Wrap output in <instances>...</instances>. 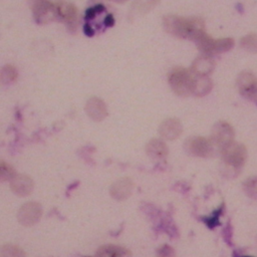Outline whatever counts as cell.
I'll use <instances>...</instances> for the list:
<instances>
[{
	"mask_svg": "<svg viewBox=\"0 0 257 257\" xmlns=\"http://www.w3.org/2000/svg\"><path fill=\"white\" fill-rule=\"evenodd\" d=\"M165 29L178 37L196 40L205 33L204 21L199 17H181L177 15H167L164 17Z\"/></svg>",
	"mask_w": 257,
	"mask_h": 257,
	"instance_id": "1",
	"label": "cell"
},
{
	"mask_svg": "<svg viewBox=\"0 0 257 257\" xmlns=\"http://www.w3.org/2000/svg\"><path fill=\"white\" fill-rule=\"evenodd\" d=\"M194 76L192 71L184 67H175L169 73V83L173 90L182 96L192 92Z\"/></svg>",
	"mask_w": 257,
	"mask_h": 257,
	"instance_id": "2",
	"label": "cell"
},
{
	"mask_svg": "<svg viewBox=\"0 0 257 257\" xmlns=\"http://www.w3.org/2000/svg\"><path fill=\"white\" fill-rule=\"evenodd\" d=\"M221 153L223 161L234 169H239L242 167L247 156L246 148L242 144L234 142L221 149Z\"/></svg>",
	"mask_w": 257,
	"mask_h": 257,
	"instance_id": "3",
	"label": "cell"
},
{
	"mask_svg": "<svg viewBox=\"0 0 257 257\" xmlns=\"http://www.w3.org/2000/svg\"><path fill=\"white\" fill-rule=\"evenodd\" d=\"M54 4L57 17L64 21L71 31H74L78 23V12L76 7L72 3L64 1L54 2Z\"/></svg>",
	"mask_w": 257,
	"mask_h": 257,
	"instance_id": "4",
	"label": "cell"
},
{
	"mask_svg": "<svg viewBox=\"0 0 257 257\" xmlns=\"http://www.w3.org/2000/svg\"><path fill=\"white\" fill-rule=\"evenodd\" d=\"M32 11L35 21L39 24H45L57 17L55 4L49 1L33 2Z\"/></svg>",
	"mask_w": 257,
	"mask_h": 257,
	"instance_id": "5",
	"label": "cell"
},
{
	"mask_svg": "<svg viewBox=\"0 0 257 257\" xmlns=\"http://www.w3.org/2000/svg\"><path fill=\"white\" fill-rule=\"evenodd\" d=\"M233 137H234L233 127L225 121H219L215 124L213 128L211 142L212 144L223 149L224 147H226L227 145L233 142Z\"/></svg>",
	"mask_w": 257,
	"mask_h": 257,
	"instance_id": "6",
	"label": "cell"
},
{
	"mask_svg": "<svg viewBox=\"0 0 257 257\" xmlns=\"http://www.w3.org/2000/svg\"><path fill=\"white\" fill-rule=\"evenodd\" d=\"M237 85L241 94L250 99L257 100V78L253 73L248 71L242 72L237 79Z\"/></svg>",
	"mask_w": 257,
	"mask_h": 257,
	"instance_id": "7",
	"label": "cell"
},
{
	"mask_svg": "<svg viewBox=\"0 0 257 257\" xmlns=\"http://www.w3.org/2000/svg\"><path fill=\"white\" fill-rule=\"evenodd\" d=\"M188 153L198 157H208L212 152V142L203 137L190 138L185 143Z\"/></svg>",
	"mask_w": 257,
	"mask_h": 257,
	"instance_id": "8",
	"label": "cell"
},
{
	"mask_svg": "<svg viewBox=\"0 0 257 257\" xmlns=\"http://www.w3.org/2000/svg\"><path fill=\"white\" fill-rule=\"evenodd\" d=\"M41 206L35 202L24 204L18 212V220L24 226H31L38 222L41 217Z\"/></svg>",
	"mask_w": 257,
	"mask_h": 257,
	"instance_id": "9",
	"label": "cell"
},
{
	"mask_svg": "<svg viewBox=\"0 0 257 257\" xmlns=\"http://www.w3.org/2000/svg\"><path fill=\"white\" fill-rule=\"evenodd\" d=\"M85 111L88 114V116L95 121L102 120L107 114L104 102L96 96H92L86 101Z\"/></svg>",
	"mask_w": 257,
	"mask_h": 257,
	"instance_id": "10",
	"label": "cell"
},
{
	"mask_svg": "<svg viewBox=\"0 0 257 257\" xmlns=\"http://www.w3.org/2000/svg\"><path fill=\"white\" fill-rule=\"evenodd\" d=\"M11 190L19 196H27L33 190V181L29 176L16 175L10 181Z\"/></svg>",
	"mask_w": 257,
	"mask_h": 257,
	"instance_id": "11",
	"label": "cell"
},
{
	"mask_svg": "<svg viewBox=\"0 0 257 257\" xmlns=\"http://www.w3.org/2000/svg\"><path fill=\"white\" fill-rule=\"evenodd\" d=\"M215 67V61L209 55H202L196 58L192 64V73L198 76H206Z\"/></svg>",
	"mask_w": 257,
	"mask_h": 257,
	"instance_id": "12",
	"label": "cell"
},
{
	"mask_svg": "<svg viewBox=\"0 0 257 257\" xmlns=\"http://www.w3.org/2000/svg\"><path fill=\"white\" fill-rule=\"evenodd\" d=\"M133 187L134 184L131 179L122 178L113 183L110 188V194L116 200H123L131 195Z\"/></svg>",
	"mask_w": 257,
	"mask_h": 257,
	"instance_id": "13",
	"label": "cell"
},
{
	"mask_svg": "<svg viewBox=\"0 0 257 257\" xmlns=\"http://www.w3.org/2000/svg\"><path fill=\"white\" fill-rule=\"evenodd\" d=\"M181 132H182V125L180 121L175 118L166 119L160 125V134L168 140H173L175 138H178Z\"/></svg>",
	"mask_w": 257,
	"mask_h": 257,
	"instance_id": "14",
	"label": "cell"
},
{
	"mask_svg": "<svg viewBox=\"0 0 257 257\" xmlns=\"http://www.w3.org/2000/svg\"><path fill=\"white\" fill-rule=\"evenodd\" d=\"M95 257H132V253L117 245H103L96 251Z\"/></svg>",
	"mask_w": 257,
	"mask_h": 257,
	"instance_id": "15",
	"label": "cell"
},
{
	"mask_svg": "<svg viewBox=\"0 0 257 257\" xmlns=\"http://www.w3.org/2000/svg\"><path fill=\"white\" fill-rule=\"evenodd\" d=\"M147 153L153 159H163L168 154V148L163 141L154 139L148 143Z\"/></svg>",
	"mask_w": 257,
	"mask_h": 257,
	"instance_id": "16",
	"label": "cell"
},
{
	"mask_svg": "<svg viewBox=\"0 0 257 257\" xmlns=\"http://www.w3.org/2000/svg\"><path fill=\"white\" fill-rule=\"evenodd\" d=\"M212 88V82L207 76H198L195 78L192 88V93L197 96H203L210 92Z\"/></svg>",
	"mask_w": 257,
	"mask_h": 257,
	"instance_id": "17",
	"label": "cell"
},
{
	"mask_svg": "<svg viewBox=\"0 0 257 257\" xmlns=\"http://www.w3.org/2000/svg\"><path fill=\"white\" fill-rule=\"evenodd\" d=\"M18 76L17 69L12 64H6L0 68V83L10 84L16 80Z\"/></svg>",
	"mask_w": 257,
	"mask_h": 257,
	"instance_id": "18",
	"label": "cell"
},
{
	"mask_svg": "<svg viewBox=\"0 0 257 257\" xmlns=\"http://www.w3.org/2000/svg\"><path fill=\"white\" fill-rule=\"evenodd\" d=\"M1 257H26L25 252L18 246L12 244L4 245L0 250Z\"/></svg>",
	"mask_w": 257,
	"mask_h": 257,
	"instance_id": "19",
	"label": "cell"
},
{
	"mask_svg": "<svg viewBox=\"0 0 257 257\" xmlns=\"http://www.w3.org/2000/svg\"><path fill=\"white\" fill-rule=\"evenodd\" d=\"M15 176V169L8 163L0 161V181H11Z\"/></svg>",
	"mask_w": 257,
	"mask_h": 257,
	"instance_id": "20",
	"label": "cell"
},
{
	"mask_svg": "<svg viewBox=\"0 0 257 257\" xmlns=\"http://www.w3.org/2000/svg\"><path fill=\"white\" fill-rule=\"evenodd\" d=\"M241 46L251 52H257V34L250 33L244 36L240 41Z\"/></svg>",
	"mask_w": 257,
	"mask_h": 257,
	"instance_id": "21",
	"label": "cell"
},
{
	"mask_svg": "<svg viewBox=\"0 0 257 257\" xmlns=\"http://www.w3.org/2000/svg\"><path fill=\"white\" fill-rule=\"evenodd\" d=\"M223 207H224V204H222L217 210H215V211L212 213V215H210V216H208V217L202 218V220L205 222V224H206L210 229H213L214 227H216L217 225H219V218H220V216L222 215Z\"/></svg>",
	"mask_w": 257,
	"mask_h": 257,
	"instance_id": "22",
	"label": "cell"
},
{
	"mask_svg": "<svg viewBox=\"0 0 257 257\" xmlns=\"http://www.w3.org/2000/svg\"><path fill=\"white\" fill-rule=\"evenodd\" d=\"M244 191L252 198H257V177L248 179L244 183Z\"/></svg>",
	"mask_w": 257,
	"mask_h": 257,
	"instance_id": "23",
	"label": "cell"
},
{
	"mask_svg": "<svg viewBox=\"0 0 257 257\" xmlns=\"http://www.w3.org/2000/svg\"><path fill=\"white\" fill-rule=\"evenodd\" d=\"M157 257H175V251L171 246L163 245L158 248Z\"/></svg>",
	"mask_w": 257,
	"mask_h": 257,
	"instance_id": "24",
	"label": "cell"
},
{
	"mask_svg": "<svg viewBox=\"0 0 257 257\" xmlns=\"http://www.w3.org/2000/svg\"><path fill=\"white\" fill-rule=\"evenodd\" d=\"M83 30H84V32H85V34H87L88 36H91L92 34H93V29H92V27L89 25V24H85L84 25V28H83Z\"/></svg>",
	"mask_w": 257,
	"mask_h": 257,
	"instance_id": "25",
	"label": "cell"
},
{
	"mask_svg": "<svg viewBox=\"0 0 257 257\" xmlns=\"http://www.w3.org/2000/svg\"><path fill=\"white\" fill-rule=\"evenodd\" d=\"M104 23H105V25H109V26H111L113 23H114V19H113V17H112V15H107L105 18H104Z\"/></svg>",
	"mask_w": 257,
	"mask_h": 257,
	"instance_id": "26",
	"label": "cell"
},
{
	"mask_svg": "<svg viewBox=\"0 0 257 257\" xmlns=\"http://www.w3.org/2000/svg\"><path fill=\"white\" fill-rule=\"evenodd\" d=\"M239 257H253V256H247V255H244V256H239Z\"/></svg>",
	"mask_w": 257,
	"mask_h": 257,
	"instance_id": "27",
	"label": "cell"
}]
</instances>
